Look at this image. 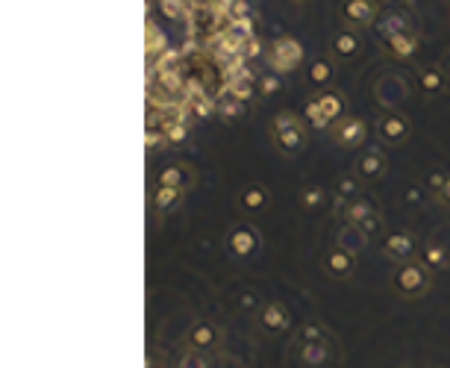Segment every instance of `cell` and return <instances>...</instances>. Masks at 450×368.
<instances>
[{"instance_id":"6da1fadb","label":"cell","mask_w":450,"mask_h":368,"mask_svg":"<svg viewBox=\"0 0 450 368\" xmlns=\"http://www.w3.org/2000/svg\"><path fill=\"white\" fill-rule=\"evenodd\" d=\"M271 145L277 147L283 157H298L309 142V130L306 124L298 118L295 112H280L271 118Z\"/></svg>"},{"instance_id":"7a4b0ae2","label":"cell","mask_w":450,"mask_h":368,"mask_svg":"<svg viewBox=\"0 0 450 368\" xmlns=\"http://www.w3.org/2000/svg\"><path fill=\"white\" fill-rule=\"evenodd\" d=\"M391 289L398 292V298L403 301H418L429 292L433 286V268L424 265L421 260H412V262H403V265H395L391 271Z\"/></svg>"},{"instance_id":"3957f363","label":"cell","mask_w":450,"mask_h":368,"mask_svg":"<svg viewBox=\"0 0 450 368\" xmlns=\"http://www.w3.org/2000/svg\"><path fill=\"white\" fill-rule=\"evenodd\" d=\"M303 115L315 130H330L339 118H344V98L336 89H324L306 101Z\"/></svg>"},{"instance_id":"277c9868","label":"cell","mask_w":450,"mask_h":368,"mask_svg":"<svg viewBox=\"0 0 450 368\" xmlns=\"http://www.w3.org/2000/svg\"><path fill=\"white\" fill-rule=\"evenodd\" d=\"M265 65L274 74H291L303 65V48L295 35H280L265 48Z\"/></svg>"},{"instance_id":"5b68a950","label":"cell","mask_w":450,"mask_h":368,"mask_svg":"<svg viewBox=\"0 0 450 368\" xmlns=\"http://www.w3.org/2000/svg\"><path fill=\"white\" fill-rule=\"evenodd\" d=\"M224 245H227V254L232 257V260H253L262 250V236H259V230L253 227V224H236L227 233V239H224Z\"/></svg>"},{"instance_id":"8992f818","label":"cell","mask_w":450,"mask_h":368,"mask_svg":"<svg viewBox=\"0 0 450 368\" xmlns=\"http://www.w3.org/2000/svg\"><path fill=\"white\" fill-rule=\"evenodd\" d=\"M365 135H368V124L359 118V115H344V118H339L330 127V139L344 150L359 147L365 142Z\"/></svg>"},{"instance_id":"52a82bcc","label":"cell","mask_w":450,"mask_h":368,"mask_svg":"<svg viewBox=\"0 0 450 368\" xmlns=\"http://www.w3.org/2000/svg\"><path fill=\"white\" fill-rule=\"evenodd\" d=\"M221 345V327L215 321H194L186 333V347L189 351H198V354H212L218 351Z\"/></svg>"},{"instance_id":"ba28073f","label":"cell","mask_w":450,"mask_h":368,"mask_svg":"<svg viewBox=\"0 0 450 368\" xmlns=\"http://www.w3.org/2000/svg\"><path fill=\"white\" fill-rule=\"evenodd\" d=\"M257 324H259V330L268 333V336H280L286 333L288 327H291V313H288V306L280 303V301H268L259 306V313H257Z\"/></svg>"},{"instance_id":"9c48e42d","label":"cell","mask_w":450,"mask_h":368,"mask_svg":"<svg viewBox=\"0 0 450 368\" xmlns=\"http://www.w3.org/2000/svg\"><path fill=\"white\" fill-rule=\"evenodd\" d=\"M415 239L412 233H406V230H395V233H388L383 239V254L386 260H391L395 265H403V262H412L415 260Z\"/></svg>"},{"instance_id":"30bf717a","label":"cell","mask_w":450,"mask_h":368,"mask_svg":"<svg viewBox=\"0 0 450 368\" xmlns=\"http://www.w3.org/2000/svg\"><path fill=\"white\" fill-rule=\"evenodd\" d=\"M342 18L347 27L362 30L377 21V0H344L342 4Z\"/></svg>"},{"instance_id":"8fae6325","label":"cell","mask_w":450,"mask_h":368,"mask_svg":"<svg viewBox=\"0 0 450 368\" xmlns=\"http://www.w3.org/2000/svg\"><path fill=\"white\" fill-rule=\"evenodd\" d=\"M324 271L332 277V280H347V277H354V271H356V254H350V250L344 247H330L327 254H324Z\"/></svg>"},{"instance_id":"7c38bea8","label":"cell","mask_w":450,"mask_h":368,"mask_svg":"<svg viewBox=\"0 0 450 368\" xmlns=\"http://www.w3.org/2000/svg\"><path fill=\"white\" fill-rule=\"evenodd\" d=\"M421 42H418V35L412 30H406V33H391V35H383V50L391 56V60H412V56L418 53Z\"/></svg>"},{"instance_id":"4fadbf2b","label":"cell","mask_w":450,"mask_h":368,"mask_svg":"<svg viewBox=\"0 0 450 368\" xmlns=\"http://www.w3.org/2000/svg\"><path fill=\"white\" fill-rule=\"evenodd\" d=\"M377 135L386 145H403L409 139V121L400 112H386L377 121Z\"/></svg>"},{"instance_id":"5bb4252c","label":"cell","mask_w":450,"mask_h":368,"mask_svg":"<svg viewBox=\"0 0 450 368\" xmlns=\"http://www.w3.org/2000/svg\"><path fill=\"white\" fill-rule=\"evenodd\" d=\"M374 203L365 201V198H354V201H336V216L344 221V224H354L359 227L365 218L374 216Z\"/></svg>"},{"instance_id":"9a60e30c","label":"cell","mask_w":450,"mask_h":368,"mask_svg":"<svg viewBox=\"0 0 450 368\" xmlns=\"http://www.w3.org/2000/svg\"><path fill=\"white\" fill-rule=\"evenodd\" d=\"M386 168H388V162H386V153L383 150H365L362 157H359V162H356V177L359 180H365V183H377L383 174H386Z\"/></svg>"},{"instance_id":"2e32d148","label":"cell","mask_w":450,"mask_h":368,"mask_svg":"<svg viewBox=\"0 0 450 368\" xmlns=\"http://www.w3.org/2000/svg\"><path fill=\"white\" fill-rule=\"evenodd\" d=\"M156 183H159V186H168V189H180V191H186V189L194 186V171H191L189 165H183V162H174V165H165V168L159 171Z\"/></svg>"},{"instance_id":"e0dca14e","label":"cell","mask_w":450,"mask_h":368,"mask_svg":"<svg viewBox=\"0 0 450 368\" xmlns=\"http://www.w3.org/2000/svg\"><path fill=\"white\" fill-rule=\"evenodd\" d=\"M330 48H332V56H336V60H354V56L362 50V38L354 30H342V33L332 35Z\"/></svg>"},{"instance_id":"ac0fdd59","label":"cell","mask_w":450,"mask_h":368,"mask_svg":"<svg viewBox=\"0 0 450 368\" xmlns=\"http://www.w3.org/2000/svg\"><path fill=\"white\" fill-rule=\"evenodd\" d=\"M332 351H330V342H312V345H298V359L306 368H324L330 362Z\"/></svg>"},{"instance_id":"d6986e66","label":"cell","mask_w":450,"mask_h":368,"mask_svg":"<svg viewBox=\"0 0 450 368\" xmlns=\"http://www.w3.org/2000/svg\"><path fill=\"white\" fill-rule=\"evenodd\" d=\"M239 206L247 216H259V212L268 209V191L265 186H247L242 195H239Z\"/></svg>"},{"instance_id":"ffe728a7","label":"cell","mask_w":450,"mask_h":368,"mask_svg":"<svg viewBox=\"0 0 450 368\" xmlns=\"http://www.w3.org/2000/svg\"><path fill=\"white\" fill-rule=\"evenodd\" d=\"M306 77H309V83L315 86V89H330V83L336 80V65H332V60H315V62H309V71H306Z\"/></svg>"},{"instance_id":"44dd1931","label":"cell","mask_w":450,"mask_h":368,"mask_svg":"<svg viewBox=\"0 0 450 368\" xmlns=\"http://www.w3.org/2000/svg\"><path fill=\"white\" fill-rule=\"evenodd\" d=\"M368 239H371V236H365L359 227H354V224H344V227L339 230V239H336V245H339V247H344V250H350V254H359V250H365Z\"/></svg>"},{"instance_id":"7402d4cb","label":"cell","mask_w":450,"mask_h":368,"mask_svg":"<svg viewBox=\"0 0 450 368\" xmlns=\"http://www.w3.org/2000/svg\"><path fill=\"white\" fill-rule=\"evenodd\" d=\"M150 201H153L156 212H171V209H177V203L183 201V191L180 189H168V186H156Z\"/></svg>"},{"instance_id":"603a6c76","label":"cell","mask_w":450,"mask_h":368,"mask_svg":"<svg viewBox=\"0 0 450 368\" xmlns=\"http://www.w3.org/2000/svg\"><path fill=\"white\" fill-rule=\"evenodd\" d=\"M444 83H447V77H444V71H439V68H424V71L418 74V86H421L424 94H441V91H444Z\"/></svg>"},{"instance_id":"cb8c5ba5","label":"cell","mask_w":450,"mask_h":368,"mask_svg":"<svg viewBox=\"0 0 450 368\" xmlns=\"http://www.w3.org/2000/svg\"><path fill=\"white\" fill-rule=\"evenodd\" d=\"M298 203H300L303 209H318V206L327 203V191H324L321 186H315V183H309V186H303V189L298 191Z\"/></svg>"},{"instance_id":"d4e9b609","label":"cell","mask_w":450,"mask_h":368,"mask_svg":"<svg viewBox=\"0 0 450 368\" xmlns=\"http://www.w3.org/2000/svg\"><path fill=\"white\" fill-rule=\"evenodd\" d=\"M283 91V77L274 74V71H265L257 77V94H262V98H274V94Z\"/></svg>"},{"instance_id":"484cf974","label":"cell","mask_w":450,"mask_h":368,"mask_svg":"<svg viewBox=\"0 0 450 368\" xmlns=\"http://www.w3.org/2000/svg\"><path fill=\"white\" fill-rule=\"evenodd\" d=\"M312 342H330L327 327L318 324V321H309L298 330V345H312Z\"/></svg>"},{"instance_id":"4316f807","label":"cell","mask_w":450,"mask_h":368,"mask_svg":"<svg viewBox=\"0 0 450 368\" xmlns=\"http://www.w3.org/2000/svg\"><path fill=\"white\" fill-rule=\"evenodd\" d=\"M359 191V180L350 177V174H344V177H339L336 183V201H354Z\"/></svg>"},{"instance_id":"83f0119b","label":"cell","mask_w":450,"mask_h":368,"mask_svg":"<svg viewBox=\"0 0 450 368\" xmlns=\"http://www.w3.org/2000/svg\"><path fill=\"white\" fill-rule=\"evenodd\" d=\"M421 262L436 271V268H444V265H447V257H444V250H441L439 245L429 242V245L424 247V260H421Z\"/></svg>"},{"instance_id":"f1b7e54d","label":"cell","mask_w":450,"mask_h":368,"mask_svg":"<svg viewBox=\"0 0 450 368\" xmlns=\"http://www.w3.org/2000/svg\"><path fill=\"white\" fill-rule=\"evenodd\" d=\"M180 368H209V357L198 351H186L180 357Z\"/></svg>"},{"instance_id":"f546056e","label":"cell","mask_w":450,"mask_h":368,"mask_svg":"<svg viewBox=\"0 0 450 368\" xmlns=\"http://www.w3.org/2000/svg\"><path fill=\"white\" fill-rule=\"evenodd\" d=\"M447 177H450V174L433 171V174H429V177H427V189H429V191H433V195L439 198V195H441V189H444V183H447Z\"/></svg>"},{"instance_id":"4dcf8cb0","label":"cell","mask_w":450,"mask_h":368,"mask_svg":"<svg viewBox=\"0 0 450 368\" xmlns=\"http://www.w3.org/2000/svg\"><path fill=\"white\" fill-rule=\"evenodd\" d=\"M380 227H383V218H380V212H374V216H371V218H365V221L359 224V230H362L365 236H374Z\"/></svg>"},{"instance_id":"1f68e13d","label":"cell","mask_w":450,"mask_h":368,"mask_svg":"<svg viewBox=\"0 0 450 368\" xmlns=\"http://www.w3.org/2000/svg\"><path fill=\"white\" fill-rule=\"evenodd\" d=\"M439 201H441L444 206H450V177H447V183H444V189H441V195H439Z\"/></svg>"}]
</instances>
